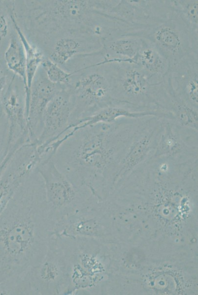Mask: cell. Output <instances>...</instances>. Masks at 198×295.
<instances>
[{
	"label": "cell",
	"mask_w": 198,
	"mask_h": 295,
	"mask_svg": "<svg viewBox=\"0 0 198 295\" xmlns=\"http://www.w3.org/2000/svg\"><path fill=\"white\" fill-rule=\"evenodd\" d=\"M55 222L36 168L17 189L0 216V284L9 294L45 255Z\"/></svg>",
	"instance_id": "cell-1"
},
{
	"label": "cell",
	"mask_w": 198,
	"mask_h": 295,
	"mask_svg": "<svg viewBox=\"0 0 198 295\" xmlns=\"http://www.w3.org/2000/svg\"><path fill=\"white\" fill-rule=\"evenodd\" d=\"M147 118H122L71 128L56 141L52 159L77 187L98 196V188L113 182L119 164Z\"/></svg>",
	"instance_id": "cell-2"
},
{
	"label": "cell",
	"mask_w": 198,
	"mask_h": 295,
	"mask_svg": "<svg viewBox=\"0 0 198 295\" xmlns=\"http://www.w3.org/2000/svg\"><path fill=\"white\" fill-rule=\"evenodd\" d=\"M112 62L103 59L82 68V71L87 69L88 72L69 88L73 110L69 129L116 100L112 95Z\"/></svg>",
	"instance_id": "cell-3"
},
{
	"label": "cell",
	"mask_w": 198,
	"mask_h": 295,
	"mask_svg": "<svg viewBox=\"0 0 198 295\" xmlns=\"http://www.w3.org/2000/svg\"><path fill=\"white\" fill-rule=\"evenodd\" d=\"M69 288L67 263L54 234L42 260L16 283L11 295H68Z\"/></svg>",
	"instance_id": "cell-4"
},
{
	"label": "cell",
	"mask_w": 198,
	"mask_h": 295,
	"mask_svg": "<svg viewBox=\"0 0 198 295\" xmlns=\"http://www.w3.org/2000/svg\"><path fill=\"white\" fill-rule=\"evenodd\" d=\"M36 169L42 179L47 204L55 223L89 203L91 193L75 186L58 169L52 158L40 161Z\"/></svg>",
	"instance_id": "cell-5"
},
{
	"label": "cell",
	"mask_w": 198,
	"mask_h": 295,
	"mask_svg": "<svg viewBox=\"0 0 198 295\" xmlns=\"http://www.w3.org/2000/svg\"><path fill=\"white\" fill-rule=\"evenodd\" d=\"M112 95L116 100L141 106L156 107L158 84H151L133 62L112 61Z\"/></svg>",
	"instance_id": "cell-6"
},
{
	"label": "cell",
	"mask_w": 198,
	"mask_h": 295,
	"mask_svg": "<svg viewBox=\"0 0 198 295\" xmlns=\"http://www.w3.org/2000/svg\"><path fill=\"white\" fill-rule=\"evenodd\" d=\"M198 36L172 14L168 20L151 27L142 37L152 42L167 59L170 67L190 55L198 53Z\"/></svg>",
	"instance_id": "cell-7"
},
{
	"label": "cell",
	"mask_w": 198,
	"mask_h": 295,
	"mask_svg": "<svg viewBox=\"0 0 198 295\" xmlns=\"http://www.w3.org/2000/svg\"><path fill=\"white\" fill-rule=\"evenodd\" d=\"M164 118L150 117L137 130L119 164L113 184L123 182L132 172L152 156Z\"/></svg>",
	"instance_id": "cell-8"
},
{
	"label": "cell",
	"mask_w": 198,
	"mask_h": 295,
	"mask_svg": "<svg viewBox=\"0 0 198 295\" xmlns=\"http://www.w3.org/2000/svg\"><path fill=\"white\" fill-rule=\"evenodd\" d=\"M72 110L71 91L65 88L51 99L44 110L42 131L35 143L39 153L42 154L47 146L69 130Z\"/></svg>",
	"instance_id": "cell-9"
},
{
	"label": "cell",
	"mask_w": 198,
	"mask_h": 295,
	"mask_svg": "<svg viewBox=\"0 0 198 295\" xmlns=\"http://www.w3.org/2000/svg\"><path fill=\"white\" fill-rule=\"evenodd\" d=\"M0 109L9 127V151L17 144L30 143L24 88H21L14 75L8 82L0 100Z\"/></svg>",
	"instance_id": "cell-10"
},
{
	"label": "cell",
	"mask_w": 198,
	"mask_h": 295,
	"mask_svg": "<svg viewBox=\"0 0 198 295\" xmlns=\"http://www.w3.org/2000/svg\"><path fill=\"white\" fill-rule=\"evenodd\" d=\"M44 1L40 12L35 17L39 24L53 23L79 24L82 33L86 34L89 22L94 13L99 9V0H52Z\"/></svg>",
	"instance_id": "cell-11"
},
{
	"label": "cell",
	"mask_w": 198,
	"mask_h": 295,
	"mask_svg": "<svg viewBox=\"0 0 198 295\" xmlns=\"http://www.w3.org/2000/svg\"><path fill=\"white\" fill-rule=\"evenodd\" d=\"M197 156L198 130L182 126L175 119L164 118L151 157L186 158Z\"/></svg>",
	"instance_id": "cell-12"
},
{
	"label": "cell",
	"mask_w": 198,
	"mask_h": 295,
	"mask_svg": "<svg viewBox=\"0 0 198 295\" xmlns=\"http://www.w3.org/2000/svg\"><path fill=\"white\" fill-rule=\"evenodd\" d=\"M106 14L132 25L150 28L170 18L172 9L170 0H118Z\"/></svg>",
	"instance_id": "cell-13"
},
{
	"label": "cell",
	"mask_w": 198,
	"mask_h": 295,
	"mask_svg": "<svg viewBox=\"0 0 198 295\" xmlns=\"http://www.w3.org/2000/svg\"><path fill=\"white\" fill-rule=\"evenodd\" d=\"M166 78L181 101L198 109V53L190 55L171 66Z\"/></svg>",
	"instance_id": "cell-14"
},
{
	"label": "cell",
	"mask_w": 198,
	"mask_h": 295,
	"mask_svg": "<svg viewBox=\"0 0 198 295\" xmlns=\"http://www.w3.org/2000/svg\"><path fill=\"white\" fill-rule=\"evenodd\" d=\"M65 88L39 76L33 81L30 92L28 127L30 142L35 144L42 129L44 110L51 99Z\"/></svg>",
	"instance_id": "cell-15"
},
{
	"label": "cell",
	"mask_w": 198,
	"mask_h": 295,
	"mask_svg": "<svg viewBox=\"0 0 198 295\" xmlns=\"http://www.w3.org/2000/svg\"><path fill=\"white\" fill-rule=\"evenodd\" d=\"M134 62L151 84L163 82L170 69L165 56L152 42L143 37Z\"/></svg>",
	"instance_id": "cell-16"
},
{
	"label": "cell",
	"mask_w": 198,
	"mask_h": 295,
	"mask_svg": "<svg viewBox=\"0 0 198 295\" xmlns=\"http://www.w3.org/2000/svg\"><path fill=\"white\" fill-rule=\"evenodd\" d=\"M11 22L17 36L21 42L25 50L26 59V76L27 92L26 94V108L28 112L31 87L39 67L45 59L42 53L29 42L19 26L16 17V12L13 7L8 8Z\"/></svg>",
	"instance_id": "cell-17"
},
{
	"label": "cell",
	"mask_w": 198,
	"mask_h": 295,
	"mask_svg": "<svg viewBox=\"0 0 198 295\" xmlns=\"http://www.w3.org/2000/svg\"><path fill=\"white\" fill-rule=\"evenodd\" d=\"M142 40V37L139 35L130 34L105 41L101 49L103 57L115 61L134 63V60L141 47Z\"/></svg>",
	"instance_id": "cell-18"
},
{
	"label": "cell",
	"mask_w": 198,
	"mask_h": 295,
	"mask_svg": "<svg viewBox=\"0 0 198 295\" xmlns=\"http://www.w3.org/2000/svg\"><path fill=\"white\" fill-rule=\"evenodd\" d=\"M3 58L6 68L22 80L26 95L27 92L26 55L23 46L17 36L16 37L13 35L10 37Z\"/></svg>",
	"instance_id": "cell-19"
},
{
	"label": "cell",
	"mask_w": 198,
	"mask_h": 295,
	"mask_svg": "<svg viewBox=\"0 0 198 295\" xmlns=\"http://www.w3.org/2000/svg\"><path fill=\"white\" fill-rule=\"evenodd\" d=\"M173 14L194 35H198V0H170Z\"/></svg>",
	"instance_id": "cell-20"
},
{
	"label": "cell",
	"mask_w": 198,
	"mask_h": 295,
	"mask_svg": "<svg viewBox=\"0 0 198 295\" xmlns=\"http://www.w3.org/2000/svg\"><path fill=\"white\" fill-rule=\"evenodd\" d=\"M82 48L81 41L68 37L60 38L55 43L50 59L59 65H64L72 57L81 53Z\"/></svg>",
	"instance_id": "cell-21"
},
{
	"label": "cell",
	"mask_w": 198,
	"mask_h": 295,
	"mask_svg": "<svg viewBox=\"0 0 198 295\" xmlns=\"http://www.w3.org/2000/svg\"><path fill=\"white\" fill-rule=\"evenodd\" d=\"M41 65L47 79L54 84H67L72 76L75 74L74 72L69 73L65 71L50 59H45Z\"/></svg>",
	"instance_id": "cell-22"
},
{
	"label": "cell",
	"mask_w": 198,
	"mask_h": 295,
	"mask_svg": "<svg viewBox=\"0 0 198 295\" xmlns=\"http://www.w3.org/2000/svg\"><path fill=\"white\" fill-rule=\"evenodd\" d=\"M10 22L4 0H0V60L7 47L5 45L9 36Z\"/></svg>",
	"instance_id": "cell-23"
},
{
	"label": "cell",
	"mask_w": 198,
	"mask_h": 295,
	"mask_svg": "<svg viewBox=\"0 0 198 295\" xmlns=\"http://www.w3.org/2000/svg\"><path fill=\"white\" fill-rule=\"evenodd\" d=\"M9 127L7 120L0 109V165L9 152Z\"/></svg>",
	"instance_id": "cell-24"
},
{
	"label": "cell",
	"mask_w": 198,
	"mask_h": 295,
	"mask_svg": "<svg viewBox=\"0 0 198 295\" xmlns=\"http://www.w3.org/2000/svg\"><path fill=\"white\" fill-rule=\"evenodd\" d=\"M3 60H0V100L2 94L8 83V75L5 70V65Z\"/></svg>",
	"instance_id": "cell-25"
}]
</instances>
